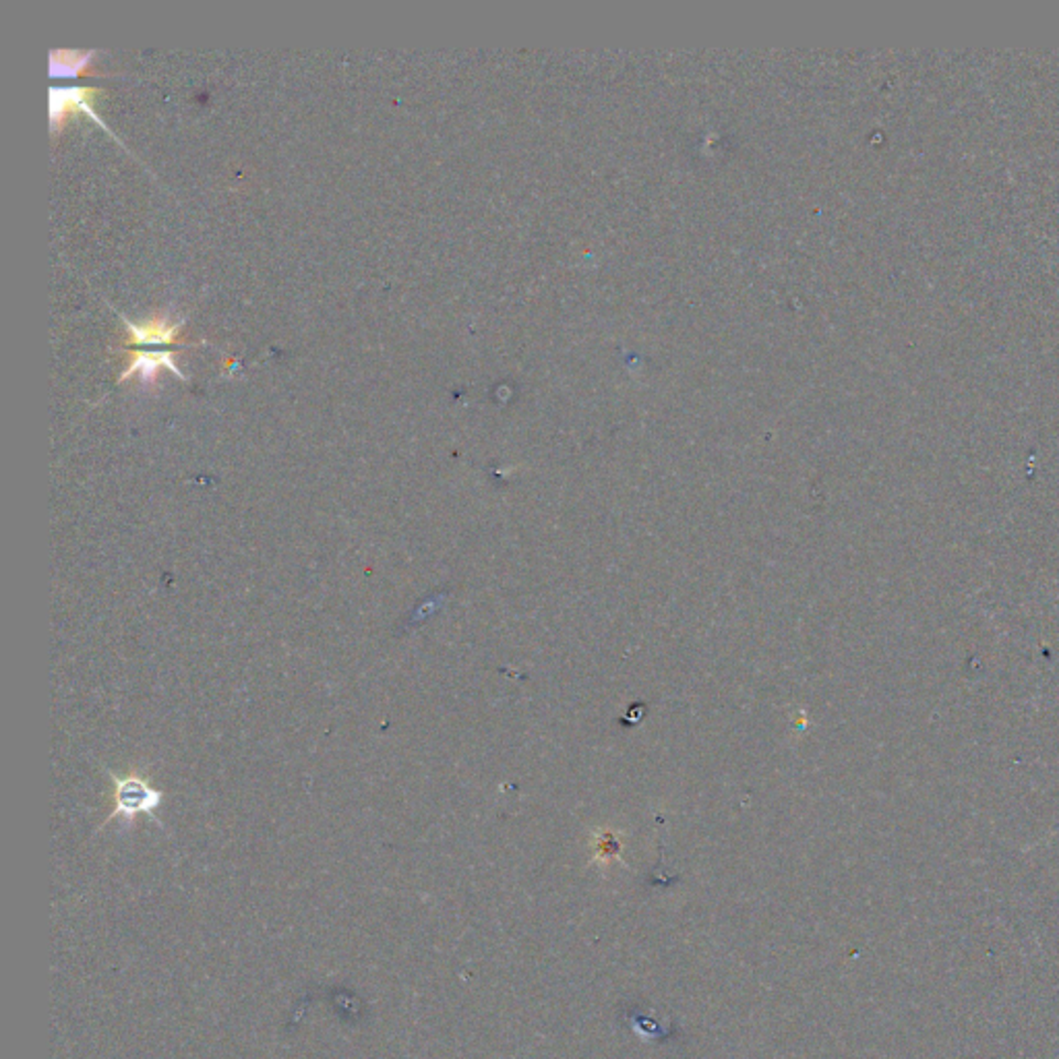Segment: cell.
<instances>
[{"mask_svg": "<svg viewBox=\"0 0 1059 1059\" xmlns=\"http://www.w3.org/2000/svg\"><path fill=\"white\" fill-rule=\"evenodd\" d=\"M100 94L98 87H51L48 91V112H51V131L56 135L69 120L86 114L94 122H98L106 133L110 129L94 110V98ZM112 135V133H110Z\"/></svg>", "mask_w": 1059, "mask_h": 1059, "instance_id": "cell-1", "label": "cell"}, {"mask_svg": "<svg viewBox=\"0 0 1059 1059\" xmlns=\"http://www.w3.org/2000/svg\"><path fill=\"white\" fill-rule=\"evenodd\" d=\"M127 354H129V362H127V369L122 371V375L119 376V381H127V379L138 375L143 387L154 390L157 375H160L162 371H166V369L172 371L174 375L181 376L183 381L187 379L185 373L176 367L174 352H172V350H157V352L127 350Z\"/></svg>", "mask_w": 1059, "mask_h": 1059, "instance_id": "cell-4", "label": "cell"}, {"mask_svg": "<svg viewBox=\"0 0 1059 1059\" xmlns=\"http://www.w3.org/2000/svg\"><path fill=\"white\" fill-rule=\"evenodd\" d=\"M127 324V336L124 346H185V340L181 336L183 324L171 321L168 313H157L143 324H133L127 317H122Z\"/></svg>", "mask_w": 1059, "mask_h": 1059, "instance_id": "cell-3", "label": "cell"}, {"mask_svg": "<svg viewBox=\"0 0 1059 1059\" xmlns=\"http://www.w3.org/2000/svg\"><path fill=\"white\" fill-rule=\"evenodd\" d=\"M114 778V816H127L135 818L139 814L154 816L155 809L162 804V793L148 785L139 776H127V778Z\"/></svg>", "mask_w": 1059, "mask_h": 1059, "instance_id": "cell-2", "label": "cell"}, {"mask_svg": "<svg viewBox=\"0 0 1059 1059\" xmlns=\"http://www.w3.org/2000/svg\"><path fill=\"white\" fill-rule=\"evenodd\" d=\"M96 51H73V48H56L48 54V73L54 79L58 77H81V75H98V70L89 69Z\"/></svg>", "mask_w": 1059, "mask_h": 1059, "instance_id": "cell-5", "label": "cell"}]
</instances>
